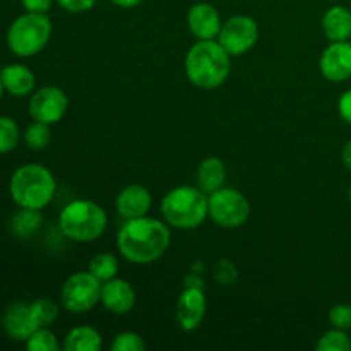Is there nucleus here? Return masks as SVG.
I'll return each instance as SVG.
<instances>
[{
  "label": "nucleus",
  "mask_w": 351,
  "mask_h": 351,
  "mask_svg": "<svg viewBox=\"0 0 351 351\" xmlns=\"http://www.w3.org/2000/svg\"><path fill=\"white\" fill-rule=\"evenodd\" d=\"M0 77H2L3 89L12 96H26L36 86V79L31 69L26 65L12 64L7 65L0 71Z\"/></svg>",
  "instance_id": "nucleus-17"
},
{
  "label": "nucleus",
  "mask_w": 351,
  "mask_h": 351,
  "mask_svg": "<svg viewBox=\"0 0 351 351\" xmlns=\"http://www.w3.org/2000/svg\"><path fill=\"white\" fill-rule=\"evenodd\" d=\"M161 213L168 226L178 230L197 228L209 216L208 194L191 185L175 187L161 201Z\"/></svg>",
  "instance_id": "nucleus-4"
},
{
  "label": "nucleus",
  "mask_w": 351,
  "mask_h": 351,
  "mask_svg": "<svg viewBox=\"0 0 351 351\" xmlns=\"http://www.w3.org/2000/svg\"><path fill=\"white\" fill-rule=\"evenodd\" d=\"M321 74L331 82H345L351 77V41H331L319 60Z\"/></svg>",
  "instance_id": "nucleus-11"
},
{
  "label": "nucleus",
  "mask_w": 351,
  "mask_h": 351,
  "mask_svg": "<svg viewBox=\"0 0 351 351\" xmlns=\"http://www.w3.org/2000/svg\"><path fill=\"white\" fill-rule=\"evenodd\" d=\"M171 242L167 221L156 218L127 219L117 233V247L125 261L132 264H151L161 259Z\"/></svg>",
  "instance_id": "nucleus-1"
},
{
  "label": "nucleus",
  "mask_w": 351,
  "mask_h": 351,
  "mask_svg": "<svg viewBox=\"0 0 351 351\" xmlns=\"http://www.w3.org/2000/svg\"><path fill=\"white\" fill-rule=\"evenodd\" d=\"M218 41L232 57H240L259 41V24L250 16H233L225 21Z\"/></svg>",
  "instance_id": "nucleus-9"
},
{
  "label": "nucleus",
  "mask_w": 351,
  "mask_h": 351,
  "mask_svg": "<svg viewBox=\"0 0 351 351\" xmlns=\"http://www.w3.org/2000/svg\"><path fill=\"white\" fill-rule=\"evenodd\" d=\"M41 225H43V216L40 209L21 208V211H17L10 221V228L21 239H29L41 228Z\"/></svg>",
  "instance_id": "nucleus-21"
},
{
  "label": "nucleus",
  "mask_w": 351,
  "mask_h": 351,
  "mask_svg": "<svg viewBox=\"0 0 351 351\" xmlns=\"http://www.w3.org/2000/svg\"><path fill=\"white\" fill-rule=\"evenodd\" d=\"M62 348L65 351H99L103 348V338L98 329L79 326L67 332Z\"/></svg>",
  "instance_id": "nucleus-20"
},
{
  "label": "nucleus",
  "mask_w": 351,
  "mask_h": 351,
  "mask_svg": "<svg viewBox=\"0 0 351 351\" xmlns=\"http://www.w3.org/2000/svg\"><path fill=\"white\" fill-rule=\"evenodd\" d=\"M350 9H351V7H350Z\"/></svg>",
  "instance_id": "nucleus-38"
},
{
  "label": "nucleus",
  "mask_w": 351,
  "mask_h": 351,
  "mask_svg": "<svg viewBox=\"0 0 351 351\" xmlns=\"http://www.w3.org/2000/svg\"><path fill=\"white\" fill-rule=\"evenodd\" d=\"M101 281L89 271L72 274L62 287V304L71 314H84L101 300Z\"/></svg>",
  "instance_id": "nucleus-8"
},
{
  "label": "nucleus",
  "mask_w": 351,
  "mask_h": 351,
  "mask_svg": "<svg viewBox=\"0 0 351 351\" xmlns=\"http://www.w3.org/2000/svg\"><path fill=\"white\" fill-rule=\"evenodd\" d=\"M230 57L218 40H199L185 55V74L197 88H219L232 72Z\"/></svg>",
  "instance_id": "nucleus-2"
},
{
  "label": "nucleus",
  "mask_w": 351,
  "mask_h": 351,
  "mask_svg": "<svg viewBox=\"0 0 351 351\" xmlns=\"http://www.w3.org/2000/svg\"><path fill=\"white\" fill-rule=\"evenodd\" d=\"M206 297L201 287H185L177 302V321L184 331H195L206 315Z\"/></svg>",
  "instance_id": "nucleus-12"
},
{
  "label": "nucleus",
  "mask_w": 351,
  "mask_h": 351,
  "mask_svg": "<svg viewBox=\"0 0 351 351\" xmlns=\"http://www.w3.org/2000/svg\"><path fill=\"white\" fill-rule=\"evenodd\" d=\"M10 197L19 208L43 209L53 199L57 182L47 167L38 163H27L17 168L10 177Z\"/></svg>",
  "instance_id": "nucleus-3"
},
{
  "label": "nucleus",
  "mask_w": 351,
  "mask_h": 351,
  "mask_svg": "<svg viewBox=\"0 0 351 351\" xmlns=\"http://www.w3.org/2000/svg\"><path fill=\"white\" fill-rule=\"evenodd\" d=\"M209 218L223 228H239L249 219L250 204L237 189L221 187L208 195Z\"/></svg>",
  "instance_id": "nucleus-7"
},
{
  "label": "nucleus",
  "mask_w": 351,
  "mask_h": 351,
  "mask_svg": "<svg viewBox=\"0 0 351 351\" xmlns=\"http://www.w3.org/2000/svg\"><path fill=\"white\" fill-rule=\"evenodd\" d=\"M108 216L105 209L88 199L69 202L58 216V228L74 242H93L105 233Z\"/></svg>",
  "instance_id": "nucleus-5"
},
{
  "label": "nucleus",
  "mask_w": 351,
  "mask_h": 351,
  "mask_svg": "<svg viewBox=\"0 0 351 351\" xmlns=\"http://www.w3.org/2000/svg\"><path fill=\"white\" fill-rule=\"evenodd\" d=\"M89 273L95 274L101 283L113 280L117 276V273H119V261H117V257L113 254H96L89 261Z\"/></svg>",
  "instance_id": "nucleus-22"
},
{
  "label": "nucleus",
  "mask_w": 351,
  "mask_h": 351,
  "mask_svg": "<svg viewBox=\"0 0 351 351\" xmlns=\"http://www.w3.org/2000/svg\"><path fill=\"white\" fill-rule=\"evenodd\" d=\"M67 108V95L57 86H45L31 96L29 115L38 122L48 123V125L60 122Z\"/></svg>",
  "instance_id": "nucleus-10"
},
{
  "label": "nucleus",
  "mask_w": 351,
  "mask_h": 351,
  "mask_svg": "<svg viewBox=\"0 0 351 351\" xmlns=\"http://www.w3.org/2000/svg\"><path fill=\"white\" fill-rule=\"evenodd\" d=\"M99 302L112 314L123 315L132 311V307L136 305V290L129 281L113 278V280L103 283L101 300Z\"/></svg>",
  "instance_id": "nucleus-16"
},
{
  "label": "nucleus",
  "mask_w": 351,
  "mask_h": 351,
  "mask_svg": "<svg viewBox=\"0 0 351 351\" xmlns=\"http://www.w3.org/2000/svg\"><path fill=\"white\" fill-rule=\"evenodd\" d=\"M51 36V21L47 14L26 12L17 17L7 31V47L17 57H34Z\"/></svg>",
  "instance_id": "nucleus-6"
},
{
  "label": "nucleus",
  "mask_w": 351,
  "mask_h": 351,
  "mask_svg": "<svg viewBox=\"0 0 351 351\" xmlns=\"http://www.w3.org/2000/svg\"><path fill=\"white\" fill-rule=\"evenodd\" d=\"M26 12L47 14L51 9V0H21Z\"/></svg>",
  "instance_id": "nucleus-33"
},
{
  "label": "nucleus",
  "mask_w": 351,
  "mask_h": 351,
  "mask_svg": "<svg viewBox=\"0 0 351 351\" xmlns=\"http://www.w3.org/2000/svg\"><path fill=\"white\" fill-rule=\"evenodd\" d=\"M58 5L62 7L64 10L71 14H81V12H88L95 7L96 0H57Z\"/></svg>",
  "instance_id": "nucleus-31"
},
{
  "label": "nucleus",
  "mask_w": 351,
  "mask_h": 351,
  "mask_svg": "<svg viewBox=\"0 0 351 351\" xmlns=\"http://www.w3.org/2000/svg\"><path fill=\"white\" fill-rule=\"evenodd\" d=\"M215 278L221 281V285H232L237 280V269L228 261H219L215 267Z\"/></svg>",
  "instance_id": "nucleus-30"
},
{
  "label": "nucleus",
  "mask_w": 351,
  "mask_h": 351,
  "mask_svg": "<svg viewBox=\"0 0 351 351\" xmlns=\"http://www.w3.org/2000/svg\"><path fill=\"white\" fill-rule=\"evenodd\" d=\"M341 160H343V165H345V167L351 171V139L345 144V147H343Z\"/></svg>",
  "instance_id": "nucleus-34"
},
{
  "label": "nucleus",
  "mask_w": 351,
  "mask_h": 351,
  "mask_svg": "<svg viewBox=\"0 0 351 351\" xmlns=\"http://www.w3.org/2000/svg\"><path fill=\"white\" fill-rule=\"evenodd\" d=\"M31 312H33L34 322L38 328H50L58 317V308L50 298H40L31 304Z\"/></svg>",
  "instance_id": "nucleus-24"
},
{
  "label": "nucleus",
  "mask_w": 351,
  "mask_h": 351,
  "mask_svg": "<svg viewBox=\"0 0 351 351\" xmlns=\"http://www.w3.org/2000/svg\"><path fill=\"white\" fill-rule=\"evenodd\" d=\"M315 348L317 351H351V338L348 331L332 328L319 338Z\"/></svg>",
  "instance_id": "nucleus-23"
},
{
  "label": "nucleus",
  "mask_w": 351,
  "mask_h": 351,
  "mask_svg": "<svg viewBox=\"0 0 351 351\" xmlns=\"http://www.w3.org/2000/svg\"><path fill=\"white\" fill-rule=\"evenodd\" d=\"M26 348L29 351H58L62 346L53 331L40 328L26 339Z\"/></svg>",
  "instance_id": "nucleus-25"
},
{
  "label": "nucleus",
  "mask_w": 351,
  "mask_h": 351,
  "mask_svg": "<svg viewBox=\"0 0 351 351\" xmlns=\"http://www.w3.org/2000/svg\"><path fill=\"white\" fill-rule=\"evenodd\" d=\"M329 322L332 328L350 331L351 329V305L338 304L329 311Z\"/></svg>",
  "instance_id": "nucleus-29"
},
{
  "label": "nucleus",
  "mask_w": 351,
  "mask_h": 351,
  "mask_svg": "<svg viewBox=\"0 0 351 351\" xmlns=\"http://www.w3.org/2000/svg\"><path fill=\"white\" fill-rule=\"evenodd\" d=\"M144 348L146 345H144L143 338L132 331L120 332L112 343V351H144Z\"/></svg>",
  "instance_id": "nucleus-28"
},
{
  "label": "nucleus",
  "mask_w": 351,
  "mask_h": 351,
  "mask_svg": "<svg viewBox=\"0 0 351 351\" xmlns=\"http://www.w3.org/2000/svg\"><path fill=\"white\" fill-rule=\"evenodd\" d=\"M322 29L329 41H348L351 38V9L332 5L322 16Z\"/></svg>",
  "instance_id": "nucleus-18"
},
{
  "label": "nucleus",
  "mask_w": 351,
  "mask_h": 351,
  "mask_svg": "<svg viewBox=\"0 0 351 351\" xmlns=\"http://www.w3.org/2000/svg\"><path fill=\"white\" fill-rule=\"evenodd\" d=\"M226 168L219 158H206L197 168V187L206 194H213L225 185Z\"/></svg>",
  "instance_id": "nucleus-19"
},
{
  "label": "nucleus",
  "mask_w": 351,
  "mask_h": 351,
  "mask_svg": "<svg viewBox=\"0 0 351 351\" xmlns=\"http://www.w3.org/2000/svg\"><path fill=\"white\" fill-rule=\"evenodd\" d=\"M153 206V197L144 185L132 184L119 192L115 199V209L120 218L134 219L146 216Z\"/></svg>",
  "instance_id": "nucleus-14"
},
{
  "label": "nucleus",
  "mask_w": 351,
  "mask_h": 351,
  "mask_svg": "<svg viewBox=\"0 0 351 351\" xmlns=\"http://www.w3.org/2000/svg\"><path fill=\"white\" fill-rule=\"evenodd\" d=\"M2 326L10 339L24 343L36 329H40L34 322L31 304H24V302H16L7 308L2 319Z\"/></svg>",
  "instance_id": "nucleus-15"
},
{
  "label": "nucleus",
  "mask_w": 351,
  "mask_h": 351,
  "mask_svg": "<svg viewBox=\"0 0 351 351\" xmlns=\"http://www.w3.org/2000/svg\"><path fill=\"white\" fill-rule=\"evenodd\" d=\"M187 26L197 40H216L221 31V17L218 9L208 2H199L187 14Z\"/></svg>",
  "instance_id": "nucleus-13"
},
{
  "label": "nucleus",
  "mask_w": 351,
  "mask_h": 351,
  "mask_svg": "<svg viewBox=\"0 0 351 351\" xmlns=\"http://www.w3.org/2000/svg\"><path fill=\"white\" fill-rule=\"evenodd\" d=\"M348 195H350V202H351V182H350V189H348Z\"/></svg>",
  "instance_id": "nucleus-37"
},
{
  "label": "nucleus",
  "mask_w": 351,
  "mask_h": 351,
  "mask_svg": "<svg viewBox=\"0 0 351 351\" xmlns=\"http://www.w3.org/2000/svg\"><path fill=\"white\" fill-rule=\"evenodd\" d=\"M24 141H26V144L31 147V149H36V151L45 149L51 141L50 125L34 120L31 125H27L26 132H24Z\"/></svg>",
  "instance_id": "nucleus-26"
},
{
  "label": "nucleus",
  "mask_w": 351,
  "mask_h": 351,
  "mask_svg": "<svg viewBox=\"0 0 351 351\" xmlns=\"http://www.w3.org/2000/svg\"><path fill=\"white\" fill-rule=\"evenodd\" d=\"M338 112H339V117H341L348 125H351V89L343 93L341 98H339Z\"/></svg>",
  "instance_id": "nucleus-32"
},
{
  "label": "nucleus",
  "mask_w": 351,
  "mask_h": 351,
  "mask_svg": "<svg viewBox=\"0 0 351 351\" xmlns=\"http://www.w3.org/2000/svg\"><path fill=\"white\" fill-rule=\"evenodd\" d=\"M144 0H112L113 5L122 7V9H132V7H137L139 3H143Z\"/></svg>",
  "instance_id": "nucleus-35"
},
{
  "label": "nucleus",
  "mask_w": 351,
  "mask_h": 351,
  "mask_svg": "<svg viewBox=\"0 0 351 351\" xmlns=\"http://www.w3.org/2000/svg\"><path fill=\"white\" fill-rule=\"evenodd\" d=\"M3 91H5V89H3V84H2V77H0V99H2V95H3Z\"/></svg>",
  "instance_id": "nucleus-36"
},
{
  "label": "nucleus",
  "mask_w": 351,
  "mask_h": 351,
  "mask_svg": "<svg viewBox=\"0 0 351 351\" xmlns=\"http://www.w3.org/2000/svg\"><path fill=\"white\" fill-rule=\"evenodd\" d=\"M19 143V127L10 117H0V154L14 151Z\"/></svg>",
  "instance_id": "nucleus-27"
}]
</instances>
